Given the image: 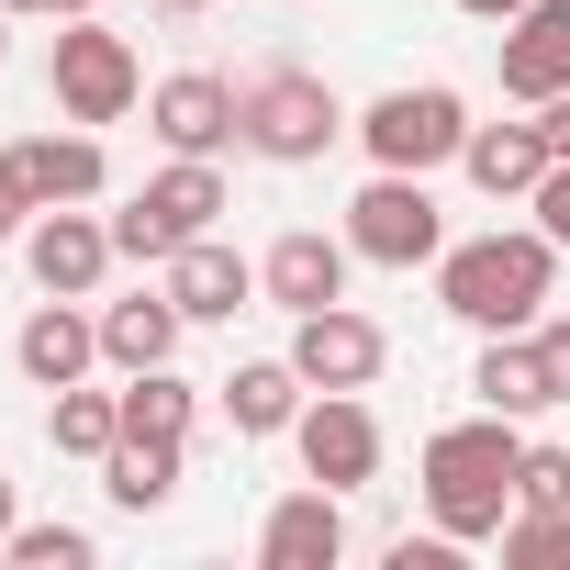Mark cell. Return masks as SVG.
Listing matches in <instances>:
<instances>
[{
    "mask_svg": "<svg viewBox=\"0 0 570 570\" xmlns=\"http://www.w3.org/2000/svg\"><path fill=\"white\" fill-rule=\"evenodd\" d=\"M112 257H124V246H112V224H101V213H79V202H46V213L23 224V268H35V292L90 303Z\"/></svg>",
    "mask_w": 570,
    "mask_h": 570,
    "instance_id": "11",
    "label": "cell"
},
{
    "mask_svg": "<svg viewBox=\"0 0 570 570\" xmlns=\"http://www.w3.org/2000/svg\"><path fill=\"white\" fill-rule=\"evenodd\" d=\"M525 336H537V358H548V392L570 403V314H537Z\"/></svg>",
    "mask_w": 570,
    "mask_h": 570,
    "instance_id": "30",
    "label": "cell"
},
{
    "mask_svg": "<svg viewBox=\"0 0 570 570\" xmlns=\"http://www.w3.org/2000/svg\"><path fill=\"white\" fill-rule=\"evenodd\" d=\"M213 213H224V168H213V157H168V168L112 213V246L146 257V268H168L190 235H213Z\"/></svg>",
    "mask_w": 570,
    "mask_h": 570,
    "instance_id": "3",
    "label": "cell"
},
{
    "mask_svg": "<svg viewBox=\"0 0 570 570\" xmlns=\"http://www.w3.org/2000/svg\"><path fill=\"white\" fill-rule=\"evenodd\" d=\"M292 448H303V481H325V492H370L381 481V414L358 392H314L292 414Z\"/></svg>",
    "mask_w": 570,
    "mask_h": 570,
    "instance_id": "8",
    "label": "cell"
},
{
    "mask_svg": "<svg viewBox=\"0 0 570 570\" xmlns=\"http://www.w3.org/2000/svg\"><path fill=\"white\" fill-rule=\"evenodd\" d=\"M0 559H12V570H90L101 548H90V525H12Z\"/></svg>",
    "mask_w": 570,
    "mask_h": 570,
    "instance_id": "26",
    "label": "cell"
},
{
    "mask_svg": "<svg viewBox=\"0 0 570 570\" xmlns=\"http://www.w3.org/2000/svg\"><path fill=\"white\" fill-rule=\"evenodd\" d=\"M0 548H12V481H0Z\"/></svg>",
    "mask_w": 570,
    "mask_h": 570,
    "instance_id": "34",
    "label": "cell"
},
{
    "mask_svg": "<svg viewBox=\"0 0 570 570\" xmlns=\"http://www.w3.org/2000/svg\"><path fill=\"white\" fill-rule=\"evenodd\" d=\"M503 570H570V514H503Z\"/></svg>",
    "mask_w": 570,
    "mask_h": 570,
    "instance_id": "25",
    "label": "cell"
},
{
    "mask_svg": "<svg viewBox=\"0 0 570 570\" xmlns=\"http://www.w3.org/2000/svg\"><path fill=\"white\" fill-rule=\"evenodd\" d=\"M46 90H57V112H68V124H124V112L146 101V68H135V46H124L101 12H79V23L57 35Z\"/></svg>",
    "mask_w": 570,
    "mask_h": 570,
    "instance_id": "5",
    "label": "cell"
},
{
    "mask_svg": "<svg viewBox=\"0 0 570 570\" xmlns=\"http://www.w3.org/2000/svg\"><path fill=\"white\" fill-rule=\"evenodd\" d=\"M537 135H548V157H570V90H559V101H537Z\"/></svg>",
    "mask_w": 570,
    "mask_h": 570,
    "instance_id": "31",
    "label": "cell"
},
{
    "mask_svg": "<svg viewBox=\"0 0 570 570\" xmlns=\"http://www.w3.org/2000/svg\"><path fill=\"white\" fill-rule=\"evenodd\" d=\"M459 12H470V23H514V12H525V0H459Z\"/></svg>",
    "mask_w": 570,
    "mask_h": 570,
    "instance_id": "32",
    "label": "cell"
},
{
    "mask_svg": "<svg viewBox=\"0 0 570 570\" xmlns=\"http://www.w3.org/2000/svg\"><path fill=\"white\" fill-rule=\"evenodd\" d=\"M157 12H213V0H157Z\"/></svg>",
    "mask_w": 570,
    "mask_h": 570,
    "instance_id": "35",
    "label": "cell"
},
{
    "mask_svg": "<svg viewBox=\"0 0 570 570\" xmlns=\"http://www.w3.org/2000/svg\"><path fill=\"white\" fill-rule=\"evenodd\" d=\"M347 235H314V224H292L268 257H257V292L279 303V314H325V303H347Z\"/></svg>",
    "mask_w": 570,
    "mask_h": 570,
    "instance_id": "12",
    "label": "cell"
},
{
    "mask_svg": "<svg viewBox=\"0 0 570 570\" xmlns=\"http://www.w3.org/2000/svg\"><path fill=\"white\" fill-rule=\"evenodd\" d=\"M12 358H23V381H35V392H68V381H90V358H101V314H79L68 292H46V303L23 314Z\"/></svg>",
    "mask_w": 570,
    "mask_h": 570,
    "instance_id": "15",
    "label": "cell"
},
{
    "mask_svg": "<svg viewBox=\"0 0 570 570\" xmlns=\"http://www.w3.org/2000/svg\"><path fill=\"white\" fill-rule=\"evenodd\" d=\"M257 559L268 570H336L347 559V492H279L268 503V525H257Z\"/></svg>",
    "mask_w": 570,
    "mask_h": 570,
    "instance_id": "14",
    "label": "cell"
},
{
    "mask_svg": "<svg viewBox=\"0 0 570 570\" xmlns=\"http://www.w3.org/2000/svg\"><path fill=\"white\" fill-rule=\"evenodd\" d=\"M292 370L314 392H370L392 370V336L358 314V303H325V314H292Z\"/></svg>",
    "mask_w": 570,
    "mask_h": 570,
    "instance_id": "10",
    "label": "cell"
},
{
    "mask_svg": "<svg viewBox=\"0 0 570 570\" xmlns=\"http://www.w3.org/2000/svg\"><path fill=\"white\" fill-rule=\"evenodd\" d=\"M514 459H525L514 414L436 425V436H425V514H436V537H459V548L503 537V514H514Z\"/></svg>",
    "mask_w": 570,
    "mask_h": 570,
    "instance_id": "1",
    "label": "cell"
},
{
    "mask_svg": "<svg viewBox=\"0 0 570 570\" xmlns=\"http://www.w3.org/2000/svg\"><path fill=\"white\" fill-rule=\"evenodd\" d=\"M525 213H537V235H548V246L570 257V157H548V179L525 190Z\"/></svg>",
    "mask_w": 570,
    "mask_h": 570,
    "instance_id": "28",
    "label": "cell"
},
{
    "mask_svg": "<svg viewBox=\"0 0 570 570\" xmlns=\"http://www.w3.org/2000/svg\"><path fill=\"white\" fill-rule=\"evenodd\" d=\"M124 436L190 448V381H179V370H124Z\"/></svg>",
    "mask_w": 570,
    "mask_h": 570,
    "instance_id": "24",
    "label": "cell"
},
{
    "mask_svg": "<svg viewBox=\"0 0 570 570\" xmlns=\"http://www.w3.org/2000/svg\"><path fill=\"white\" fill-rule=\"evenodd\" d=\"M101 481H112V503H124V514H157V503L179 492V448H168V436H112Z\"/></svg>",
    "mask_w": 570,
    "mask_h": 570,
    "instance_id": "22",
    "label": "cell"
},
{
    "mask_svg": "<svg viewBox=\"0 0 570 570\" xmlns=\"http://www.w3.org/2000/svg\"><path fill=\"white\" fill-rule=\"evenodd\" d=\"M0 57H12V12H0Z\"/></svg>",
    "mask_w": 570,
    "mask_h": 570,
    "instance_id": "36",
    "label": "cell"
},
{
    "mask_svg": "<svg viewBox=\"0 0 570 570\" xmlns=\"http://www.w3.org/2000/svg\"><path fill=\"white\" fill-rule=\"evenodd\" d=\"M146 124H157L168 157H224V146H246V90L213 79V68H179V79L146 90Z\"/></svg>",
    "mask_w": 570,
    "mask_h": 570,
    "instance_id": "9",
    "label": "cell"
},
{
    "mask_svg": "<svg viewBox=\"0 0 570 570\" xmlns=\"http://www.w3.org/2000/svg\"><path fill=\"white\" fill-rule=\"evenodd\" d=\"M35 213H46V190H35L23 146H0V235H12V224H35Z\"/></svg>",
    "mask_w": 570,
    "mask_h": 570,
    "instance_id": "29",
    "label": "cell"
},
{
    "mask_svg": "<svg viewBox=\"0 0 570 570\" xmlns=\"http://www.w3.org/2000/svg\"><path fill=\"white\" fill-rule=\"evenodd\" d=\"M23 168H35L46 202H101V179H112V157H101L90 124H79V135H23Z\"/></svg>",
    "mask_w": 570,
    "mask_h": 570,
    "instance_id": "21",
    "label": "cell"
},
{
    "mask_svg": "<svg viewBox=\"0 0 570 570\" xmlns=\"http://www.w3.org/2000/svg\"><path fill=\"white\" fill-rule=\"evenodd\" d=\"M168 303H179L190 325H235V314L257 303V268H246L224 235H190V246L168 257Z\"/></svg>",
    "mask_w": 570,
    "mask_h": 570,
    "instance_id": "16",
    "label": "cell"
},
{
    "mask_svg": "<svg viewBox=\"0 0 570 570\" xmlns=\"http://www.w3.org/2000/svg\"><path fill=\"white\" fill-rule=\"evenodd\" d=\"M0 12H12V23H23V12H57V0H0Z\"/></svg>",
    "mask_w": 570,
    "mask_h": 570,
    "instance_id": "33",
    "label": "cell"
},
{
    "mask_svg": "<svg viewBox=\"0 0 570 570\" xmlns=\"http://www.w3.org/2000/svg\"><path fill=\"white\" fill-rule=\"evenodd\" d=\"M303 403H314V381H303L292 358H246V370L224 381V425H235V436H292Z\"/></svg>",
    "mask_w": 570,
    "mask_h": 570,
    "instance_id": "19",
    "label": "cell"
},
{
    "mask_svg": "<svg viewBox=\"0 0 570 570\" xmlns=\"http://www.w3.org/2000/svg\"><path fill=\"white\" fill-rule=\"evenodd\" d=\"M347 246H358L370 268H436V257H448V213H436V190H425L414 168H381V179L347 202Z\"/></svg>",
    "mask_w": 570,
    "mask_h": 570,
    "instance_id": "7",
    "label": "cell"
},
{
    "mask_svg": "<svg viewBox=\"0 0 570 570\" xmlns=\"http://www.w3.org/2000/svg\"><path fill=\"white\" fill-rule=\"evenodd\" d=\"M459 168H470V179H481L492 202H525V190L548 179V135H537V124H470Z\"/></svg>",
    "mask_w": 570,
    "mask_h": 570,
    "instance_id": "20",
    "label": "cell"
},
{
    "mask_svg": "<svg viewBox=\"0 0 570 570\" xmlns=\"http://www.w3.org/2000/svg\"><path fill=\"white\" fill-rule=\"evenodd\" d=\"M514 503L525 514H570V448H525L514 459Z\"/></svg>",
    "mask_w": 570,
    "mask_h": 570,
    "instance_id": "27",
    "label": "cell"
},
{
    "mask_svg": "<svg viewBox=\"0 0 570 570\" xmlns=\"http://www.w3.org/2000/svg\"><path fill=\"white\" fill-rule=\"evenodd\" d=\"M179 303H168V279H157V292H135V303H101V358L112 370H168L179 358Z\"/></svg>",
    "mask_w": 570,
    "mask_h": 570,
    "instance_id": "17",
    "label": "cell"
},
{
    "mask_svg": "<svg viewBox=\"0 0 570 570\" xmlns=\"http://www.w3.org/2000/svg\"><path fill=\"white\" fill-rule=\"evenodd\" d=\"M492 57H503V101H559L570 90V0H525L492 35Z\"/></svg>",
    "mask_w": 570,
    "mask_h": 570,
    "instance_id": "13",
    "label": "cell"
},
{
    "mask_svg": "<svg viewBox=\"0 0 570 570\" xmlns=\"http://www.w3.org/2000/svg\"><path fill=\"white\" fill-rule=\"evenodd\" d=\"M548 279H559V246L537 224L525 235H470V246L436 257V303L459 325H481V336H525L548 314Z\"/></svg>",
    "mask_w": 570,
    "mask_h": 570,
    "instance_id": "2",
    "label": "cell"
},
{
    "mask_svg": "<svg viewBox=\"0 0 570 570\" xmlns=\"http://www.w3.org/2000/svg\"><path fill=\"white\" fill-rule=\"evenodd\" d=\"M347 135L370 146V168H414V179H425V168H448V157L470 146V101L436 90V79H425V90H381Z\"/></svg>",
    "mask_w": 570,
    "mask_h": 570,
    "instance_id": "6",
    "label": "cell"
},
{
    "mask_svg": "<svg viewBox=\"0 0 570 570\" xmlns=\"http://www.w3.org/2000/svg\"><path fill=\"white\" fill-rule=\"evenodd\" d=\"M470 392H481V414H548L559 392H548V358H537V336H481V358H470Z\"/></svg>",
    "mask_w": 570,
    "mask_h": 570,
    "instance_id": "18",
    "label": "cell"
},
{
    "mask_svg": "<svg viewBox=\"0 0 570 570\" xmlns=\"http://www.w3.org/2000/svg\"><path fill=\"white\" fill-rule=\"evenodd\" d=\"M336 135H347V112H336V90H325L314 68H268V79H246V157H268V168H314Z\"/></svg>",
    "mask_w": 570,
    "mask_h": 570,
    "instance_id": "4",
    "label": "cell"
},
{
    "mask_svg": "<svg viewBox=\"0 0 570 570\" xmlns=\"http://www.w3.org/2000/svg\"><path fill=\"white\" fill-rule=\"evenodd\" d=\"M46 436L68 448V459H112V436H124V392H46Z\"/></svg>",
    "mask_w": 570,
    "mask_h": 570,
    "instance_id": "23",
    "label": "cell"
}]
</instances>
